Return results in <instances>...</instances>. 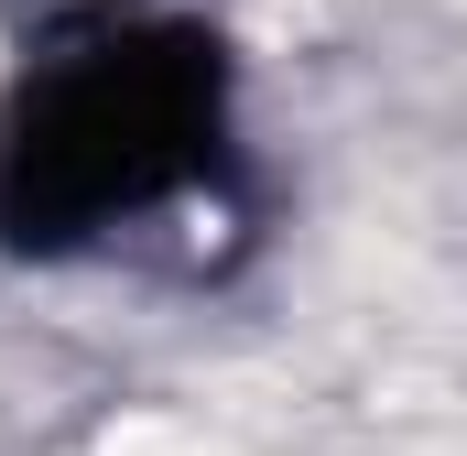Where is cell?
<instances>
[{
  "mask_svg": "<svg viewBox=\"0 0 467 456\" xmlns=\"http://www.w3.org/2000/svg\"><path fill=\"white\" fill-rule=\"evenodd\" d=\"M218 44L196 33H88L55 44V66H22L0 109V185H11V239L33 261L55 250H109V239H163L185 196L218 185Z\"/></svg>",
  "mask_w": 467,
  "mask_h": 456,
  "instance_id": "6da1fadb",
  "label": "cell"
}]
</instances>
